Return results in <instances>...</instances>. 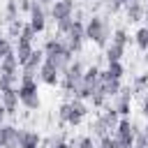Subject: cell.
<instances>
[{
  "mask_svg": "<svg viewBox=\"0 0 148 148\" xmlns=\"http://www.w3.org/2000/svg\"><path fill=\"white\" fill-rule=\"evenodd\" d=\"M86 39H90L95 46L99 49H106L109 46V39H111V28H109V21L99 14H92L88 21H86Z\"/></svg>",
  "mask_w": 148,
  "mask_h": 148,
  "instance_id": "cell-1",
  "label": "cell"
},
{
  "mask_svg": "<svg viewBox=\"0 0 148 148\" xmlns=\"http://www.w3.org/2000/svg\"><path fill=\"white\" fill-rule=\"evenodd\" d=\"M16 88H18V99H21V104H23L28 111H39L42 99H39L37 79L30 76V74H21V81H18Z\"/></svg>",
  "mask_w": 148,
  "mask_h": 148,
  "instance_id": "cell-2",
  "label": "cell"
},
{
  "mask_svg": "<svg viewBox=\"0 0 148 148\" xmlns=\"http://www.w3.org/2000/svg\"><path fill=\"white\" fill-rule=\"evenodd\" d=\"M83 74H86L83 62H81V60H74V62L67 67V72L60 76V88H62L65 92L74 95V92L79 90V86L83 83Z\"/></svg>",
  "mask_w": 148,
  "mask_h": 148,
  "instance_id": "cell-3",
  "label": "cell"
},
{
  "mask_svg": "<svg viewBox=\"0 0 148 148\" xmlns=\"http://www.w3.org/2000/svg\"><path fill=\"white\" fill-rule=\"evenodd\" d=\"M83 42H86V23L74 18V25L69 28V32L65 35V44L72 53H81L83 51Z\"/></svg>",
  "mask_w": 148,
  "mask_h": 148,
  "instance_id": "cell-4",
  "label": "cell"
},
{
  "mask_svg": "<svg viewBox=\"0 0 148 148\" xmlns=\"http://www.w3.org/2000/svg\"><path fill=\"white\" fill-rule=\"evenodd\" d=\"M74 9H76V0H53L51 5V18L58 23L62 18H72L74 16Z\"/></svg>",
  "mask_w": 148,
  "mask_h": 148,
  "instance_id": "cell-5",
  "label": "cell"
},
{
  "mask_svg": "<svg viewBox=\"0 0 148 148\" xmlns=\"http://www.w3.org/2000/svg\"><path fill=\"white\" fill-rule=\"evenodd\" d=\"M18 139H21V130L18 127L7 125V123L0 125V148H21Z\"/></svg>",
  "mask_w": 148,
  "mask_h": 148,
  "instance_id": "cell-6",
  "label": "cell"
},
{
  "mask_svg": "<svg viewBox=\"0 0 148 148\" xmlns=\"http://www.w3.org/2000/svg\"><path fill=\"white\" fill-rule=\"evenodd\" d=\"M132 95H134V90H132L130 86H123L120 92L116 95V104H113V109L118 111L120 118H127V116H130V111H132Z\"/></svg>",
  "mask_w": 148,
  "mask_h": 148,
  "instance_id": "cell-7",
  "label": "cell"
},
{
  "mask_svg": "<svg viewBox=\"0 0 148 148\" xmlns=\"http://www.w3.org/2000/svg\"><path fill=\"white\" fill-rule=\"evenodd\" d=\"M88 116V106H86V102L83 99H69V116H67V125H72V127H76V125H81L83 123V118Z\"/></svg>",
  "mask_w": 148,
  "mask_h": 148,
  "instance_id": "cell-8",
  "label": "cell"
},
{
  "mask_svg": "<svg viewBox=\"0 0 148 148\" xmlns=\"http://www.w3.org/2000/svg\"><path fill=\"white\" fill-rule=\"evenodd\" d=\"M28 16H30L28 23L32 25V30H35L37 35L46 30V9H44V5H39V2L35 0V2H32V9H30Z\"/></svg>",
  "mask_w": 148,
  "mask_h": 148,
  "instance_id": "cell-9",
  "label": "cell"
},
{
  "mask_svg": "<svg viewBox=\"0 0 148 148\" xmlns=\"http://www.w3.org/2000/svg\"><path fill=\"white\" fill-rule=\"evenodd\" d=\"M37 79L42 81V83H46V86H51V88H56V86H60V72L44 58V62H42V67H39V74H37Z\"/></svg>",
  "mask_w": 148,
  "mask_h": 148,
  "instance_id": "cell-10",
  "label": "cell"
},
{
  "mask_svg": "<svg viewBox=\"0 0 148 148\" xmlns=\"http://www.w3.org/2000/svg\"><path fill=\"white\" fill-rule=\"evenodd\" d=\"M113 136L120 139V141H125V143H130V146H134V123H132L130 116L118 120V127H116Z\"/></svg>",
  "mask_w": 148,
  "mask_h": 148,
  "instance_id": "cell-11",
  "label": "cell"
},
{
  "mask_svg": "<svg viewBox=\"0 0 148 148\" xmlns=\"http://www.w3.org/2000/svg\"><path fill=\"white\" fill-rule=\"evenodd\" d=\"M0 104L5 106V111H7V116H16L18 113V104H21V99H18V88H12V90H7V92H0Z\"/></svg>",
  "mask_w": 148,
  "mask_h": 148,
  "instance_id": "cell-12",
  "label": "cell"
},
{
  "mask_svg": "<svg viewBox=\"0 0 148 148\" xmlns=\"http://www.w3.org/2000/svg\"><path fill=\"white\" fill-rule=\"evenodd\" d=\"M42 51H44V58H53V56H62V53H67L69 49H67L65 39H60V37L53 35V37H49V39L44 42Z\"/></svg>",
  "mask_w": 148,
  "mask_h": 148,
  "instance_id": "cell-13",
  "label": "cell"
},
{
  "mask_svg": "<svg viewBox=\"0 0 148 148\" xmlns=\"http://www.w3.org/2000/svg\"><path fill=\"white\" fill-rule=\"evenodd\" d=\"M99 88H102V92H104V95L111 99V97H116V95L120 92L123 83H120L118 79H111L106 69H102V74H99Z\"/></svg>",
  "mask_w": 148,
  "mask_h": 148,
  "instance_id": "cell-14",
  "label": "cell"
},
{
  "mask_svg": "<svg viewBox=\"0 0 148 148\" xmlns=\"http://www.w3.org/2000/svg\"><path fill=\"white\" fill-rule=\"evenodd\" d=\"M97 118H99V120H102V123L106 125V130H109L111 134L116 132V127H118V120H120V116H118V111L113 109V104H106V106L102 109V113H99Z\"/></svg>",
  "mask_w": 148,
  "mask_h": 148,
  "instance_id": "cell-15",
  "label": "cell"
},
{
  "mask_svg": "<svg viewBox=\"0 0 148 148\" xmlns=\"http://www.w3.org/2000/svg\"><path fill=\"white\" fill-rule=\"evenodd\" d=\"M42 62H44V51H42V49H35V51H32V56L28 58V62H25L21 69H23V74H30V76H35V74H39V67H42Z\"/></svg>",
  "mask_w": 148,
  "mask_h": 148,
  "instance_id": "cell-16",
  "label": "cell"
},
{
  "mask_svg": "<svg viewBox=\"0 0 148 148\" xmlns=\"http://www.w3.org/2000/svg\"><path fill=\"white\" fill-rule=\"evenodd\" d=\"M125 16H127L130 23L143 21V16H146V5H143V2H130V5H125Z\"/></svg>",
  "mask_w": 148,
  "mask_h": 148,
  "instance_id": "cell-17",
  "label": "cell"
},
{
  "mask_svg": "<svg viewBox=\"0 0 148 148\" xmlns=\"http://www.w3.org/2000/svg\"><path fill=\"white\" fill-rule=\"evenodd\" d=\"M16 58H18V65L23 67L25 62H28V58L32 56V51H35V46H32V42H28V39H16Z\"/></svg>",
  "mask_w": 148,
  "mask_h": 148,
  "instance_id": "cell-18",
  "label": "cell"
},
{
  "mask_svg": "<svg viewBox=\"0 0 148 148\" xmlns=\"http://www.w3.org/2000/svg\"><path fill=\"white\" fill-rule=\"evenodd\" d=\"M18 143H21V148H39L42 146V136L35 130H21Z\"/></svg>",
  "mask_w": 148,
  "mask_h": 148,
  "instance_id": "cell-19",
  "label": "cell"
},
{
  "mask_svg": "<svg viewBox=\"0 0 148 148\" xmlns=\"http://www.w3.org/2000/svg\"><path fill=\"white\" fill-rule=\"evenodd\" d=\"M99 74H102V69H99L97 65L86 67V74H83V86H88V88L95 92V88L99 86Z\"/></svg>",
  "mask_w": 148,
  "mask_h": 148,
  "instance_id": "cell-20",
  "label": "cell"
},
{
  "mask_svg": "<svg viewBox=\"0 0 148 148\" xmlns=\"http://www.w3.org/2000/svg\"><path fill=\"white\" fill-rule=\"evenodd\" d=\"M123 56H125V49L118 46V44H113V42H109V46L104 49V58H106V62H120Z\"/></svg>",
  "mask_w": 148,
  "mask_h": 148,
  "instance_id": "cell-21",
  "label": "cell"
},
{
  "mask_svg": "<svg viewBox=\"0 0 148 148\" xmlns=\"http://www.w3.org/2000/svg\"><path fill=\"white\" fill-rule=\"evenodd\" d=\"M18 67H21V65H18L16 53H12V56H7V58L0 60V74H16Z\"/></svg>",
  "mask_w": 148,
  "mask_h": 148,
  "instance_id": "cell-22",
  "label": "cell"
},
{
  "mask_svg": "<svg viewBox=\"0 0 148 148\" xmlns=\"http://www.w3.org/2000/svg\"><path fill=\"white\" fill-rule=\"evenodd\" d=\"M23 25H25V23H23L21 18L9 21V23H7V39H14V42H16V39L21 37V32H23Z\"/></svg>",
  "mask_w": 148,
  "mask_h": 148,
  "instance_id": "cell-23",
  "label": "cell"
},
{
  "mask_svg": "<svg viewBox=\"0 0 148 148\" xmlns=\"http://www.w3.org/2000/svg\"><path fill=\"white\" fill-rule=\"evenodd\" d=\"M18 86V74H0V92H7Z\"/></svg>",
  "mask_w": 148,
  "mask_h": 148,
  "instance_id": "cell-24",
  "label": "cell"
},
{
  "mask_svg": "<svg viewBox=\"0 0 148 148\" xmlns=\"http://www.w3.org/2000/svg\"><path fill=\"white\" fill-rule=\"evenodd\" d=\"M111 42L125 49V46L130 44V35H127V30H125V28H116V30L111 32Z\"/></svg>",
  "mask_w": 148,
  "mask_h": 148,
  "instance_id": "cell-25",
  "label": "cell"
},
{
  "mask_svg": "<svg viewBox=\"0 0 148 148\" xmlns=\"http://www.w3.org/2000/svg\"><path fill=\"white\" fill-rule=\"evenodd\" d=\"M134 44L141 49V51H148V25H141L134 35Z\"/></svg>",
  "mask_w": 148,
  "mask_h": 148,
  "instance_id": "cell-26",
  "label": "cell"
},
{
  "mask_svg": "<svg viewBox=\"0 0 148 148\" xmlns=\"http://www.w3.org/2000/svg\"><path fill=\"white\" fill-rule=\"evenodd\" d=\"M106 72H109L111 79L123 81V76H125V65H123V62H106Z\"/></svg>",
  "mask_w": 148,
  "mask_h": 148,
  "instance_id": "cell-27",
  "label": "cell"
},
{
  "mask_svg": "<svg viewBox=\"0 0 148 148\" xmlns=\"http://www.w3.org/2000/svg\"><path fill=\"white\" fill-rule=\"evenodd\" d=\"M106 99H109V97H106V95L102 92V88L97 86V88H95V92H92V97H90L92 106H95V109H104V106H106Z\"/></svg>",
  "mask_w": 148,
  "mask_h": 148,
  "instance_id": "cell-28",
  "label": "cell"
},
{
  "mask_svg": "<svg viewBox=\"0 0 148 148\" xmlns=\"http://www.w3.org/2000/svg\"><path fill=\"white\" fill-rule=\"evenodd\" d=\"M5 18H7V23L14 21V18H18V2L16 0H7V5H5Z\"/></svg>",
  "mask_w": 148,
  "mask_h": 148,
  "instance_id": "cell-29",
  "label": "cell"
},
{
  "mask_svg": "<svg viewBox=\"0 0 148 148\" xmlns=\"http://www.w3.org/2000/svg\"><path fill=\"white\" fill-rule=\"evenodd\" d=\"M74 25V18H62V21H58L56 23V32L60 35V37H65L67 32H69V28Z\"/></svg>",
  "mask_w": 148,
  "mask_h": 148,
  "instance_id": "cell-30",
  "label": "cell"
},
{
  "mask_svg": "<svg viewBox=\"0 0 148 148\" xmlns=\"http://www.w3.org/2000/svg\"><path fill=\"white\" fill-rule=\"evenodd\" d=\"M90 130H92V136H104V134H111V132L106 130V125H104V123H102L99 118H95V120H92Z\"/></svg>",
  "mask_w": 148,
  "mask_h": 148,
  "instance_id": "cell-31",
  "label": "cell"
},
{
  "mask_svg": "<svg viewBox=\"0 0 148 148\" xmlns=\"http://www.w3.org/2000/svg\"><path fill=\"white\" fill-rule=\"evenodd\" d=\"M76 148H97V141H95V136L86 134V136H79L76 139Z\"/></svg>",
  "mask_w": 148,
  "mask_h": 148,
  "instance_id": "cell-32",
  "label": "cell"
},
{
  "mask_svg": "<svg viewBox=\"0 0 148 148\" xmlns=\"http://www.w3.org/2000/svg\"><path fill=\"white\" fill-rule=\"evenodd\" d=\"M132 148H148V136L143 134V130H136L134 132V146Z\"/></svg>",
  "mask_w": 148,
  "mask_h": 148,
  "instance_id": "cell-33",
  "label": "cell"
},
{
  "mask_svg": "<svg viewBox=\"0 0 148 148\" xmlns=\"http://www.w3.org/2000/svg\"><path fill=\"white\" fill-rule=\"evenodd\" d=\"M67 116H69V102H62L58 106V120H60V125H67Z\"/></svg>",
  "mask_w": 148,
  "mask_h": 148,
  "instance_id": "cell-34",
  "label": "cell"
},
{
  "mask_svg": "<svg viewBox=\"0 0 148 148\" xmlns=\"http://www.w3.org/2000/svg\"><path fill=\"white\" fill-rule=\"evenodd\" d=\"M104 5H106V9L111 14H118L120 9H125V0H106Z\"/></svg>",
  "mask_w": 148,
  "mask_h": 148,
  "instance_id": "cell-35",
  "label": "cell"
},
{
  "mask_svg": "<svg viewBox=\"0 0 148 148\" xmlns=\"http://www.w3.org/2000/svg\"><path fill=\"white\" fill-rule=\"evenodd\" d=\"M146 86H148V72H143V74H139V76L134 79V88H132V90L139 92V90H143Z\"/></svg>",
  "mask_w": 148,
  "mask_h": 148,
  "instance_id": "cell-36",
  "label": "cell"
},
{
  "mask_svg": "<svg viewBox=\"0 0 148 148\" xmlns=\"http://www.w3.org/2000/svg\"><path fill=\"white\" fill-rule=\"evenodd\" d=\"M113 143H116V136L113 134H104V136H99L97 148H113Z\"/></svg>",
  "mask_w": 148,
  "mask_h": 148,
  "instance_id": "cell-37",
  "label": "cell"
},
{
  "mask_svg": "<svg viewBox=\"0 0 148 148\" xmlns=\"http://www.w3.org/2000/svg\"><path fill=\"white\" fill-rule=\"evenodd\" d=\"M35 37H37V32L32 30V25H30V23H25V25H23V32H21V37H18V39H28V42H35Z\"/></svg>",
  "mask_w": 148,
  "mask_h": 148,
  "instance_id": "cell-38",
  "label": "cell"
},
{
  "mask_svg": "<svg viewBox=\"0 0 148 148\" xmlns=\"http://www.w3.org/2000/svg\"><path fill=\"white\" fill-rule=\"evenodd\" d=\"M49 148H72V143L65 136H56V139H51V146Z\"/></svg>",
  "mask_w": 148,
  "mask_h": 148,
  "instance_id": "cell-39",
  "label": "cell"
},
{
  "mask_svg": "<svg viewBox=\"0 0 148 148\" xmlns=\"http://www.w3.org/2000/svg\"><path fill=\"white\" fill-rule=\"evenodd\" d=\"M16 2H18V12L30 14V9H32V2H35V0H16Z\"/></svg>",
  "mask_w": 148,
  "mask_h": 148,
  "instance_id": "cell-40",
  "label": "cell"
},
{
  "mask_svg": "<svg viewBox=\"0 0 148 148\" xmlns=\"http://www.w3.org/2000/svg\"><path fill=\"white\" fill-rule=\"evenodd\" d=\"M141 116L148 120V97H143V99H141Z\"/></svg>",
  "mask_w": 148,
  "mask_h": 148,
  "instance_id": "cell-41",
  "label": "cell"
},
{
  "mask_svg": "<svg viewBox=\"0 0 148 148\" xmlns=\"http://www.w3.org/2000/svg\"><path fill=\"white\" fill-rule=\"evenodd\" d=\"M113 148H132V146H130V143H125V141H120V139H116Z\"/></svg>",
  "mask_w": 148,
  "mask_h": 148,
  "instance_id": "cell-42",
  "label": "cell"
},
{
  "mask_svg": "<svg viewBox=\"0 0 148 148\" xmlns=\"http://www.w3.org/2000/svg\"><path fill=\"white\" fill-rule=\"evenodd\" d=\"M5 118H7V111H5V106H2V104H0V125H2V123H5Z\"/></svg>",
  "mask_w": 148,
  "mask_h": 148,
  "instance_id": "cell-43",
  "label": "cell"
},
{
  "mask_svg": "<svg viewBox=\"0 0 148 148\" xmlns=\"http://www.w3.org/2000/svg\"><path fill=\"white\" fill-rule=\"evenodd\" d=\"M37 2H39V5H44V7H46V5H53V0H37Z\"/></svg>",
  "mask_w": 148,
  "mask_h": 148,
  "instance_id": "cell-44",
  "label": "cell"
},
{
  "mask_svg": "<svg viewBox=\"0 0 148 148\" xmlns=\"http://www.w3.org/2000/svg\"><path fill=\"white\" fill-rule=\"evenodd\" d=\"M143 21H146V25H148V5H146V16H143Z\"/></svg>",
  "mask_w": 148,
  "mask_h": 148,
  "instance_id": "cell-45",
  "label": "cell"
},
{
  "mask_svg": "<svg viewBox=\"0 0 148 148\" xmlns=\"http://www.w3.org/2000/svg\"><path fill=\"white\" fill-rule=\"evenodd\" d=\"M130 2H141V0H125V5H130Z\"/></svg>",
  "mask_w": 148,
  "mask_h": 148,
  "instance_id": "cell-46",
  "label": "cell"
},
{
  "mask_svg": "<svg viewBox=\"0 0 148 148\" xmlns=\"http://www.w3.org/2000/svg\"><path fill=\"white\" fill-rule=\"evenodd\" d=\"M143 134H146V136H148V123H146V127H143Z\"/></svg>",
  "mask_w": 148,
  "mask_h": 148,
  "instance_id": "cell-47",
  "label": "cell"
},
{
  "mask_svg": "<svg viewBox=\"0 0 148 148\" xmlns=\"http://www.w3.org/2000/svg\"><path fill=\"white\" fill-rule=\"evenodd\" d=\"M2 39H5V37H2V32H0V42H2Z\"/></svg>",
  "mask_w": 148,
  "mask_h": 148,
  "instance_id": "cell-48",
  "label": "cell"
},
{
  "mask_svg": "<svg viewBox=\"0 0 148 148\" xmlns=\"http://www.w3.org/2000/svg\"><path fill=\"white\" fill-rule=\"evenodd\" d=\"M146 58H148V51H146Z\"/></svg>",
  "mask_w": 148,
  "mask_h": 148,
  "instance_id": "cell-49",
  "label": "cell"
}]
</instances>
